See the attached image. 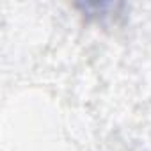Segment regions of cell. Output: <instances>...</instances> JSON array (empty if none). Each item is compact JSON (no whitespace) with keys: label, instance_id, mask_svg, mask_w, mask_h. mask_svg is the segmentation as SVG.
<instances>
[{"label":"cell","instance_id":"1","mask_svg":"<svg viewBox=\"0 0 151 151\" xmlns=\"http://www.w3.org/2000/svg\"><path fill=\"white\" fill-rule=\"evenodd\" d=\"M77 9L87 18V20H107L119 16V9H123V4H112V2H94V4H77Z\"/></svg>","mask_w":151,"mask_h":151}]
</instances>
